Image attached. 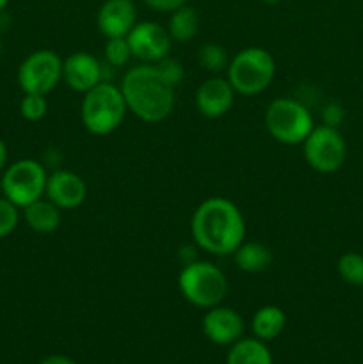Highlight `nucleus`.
I'll return each instance as SVG.
<instances>
[{"instance_id":"f257e3e1","label":"nucleus","mask_w":363,"mask_h":364,"mask_svg":"<svg viewBox=\"0 0 363 364\" xmlns=\"http://www.w3.org/2000/svg\"><path fill=\"white\" fill-rule=\"evenodd\" d=\"M196 247L214 256H231L246 240V220L233 201L212 196L199 203L191 217Z\"/></svg>"},{"instance_id":"f03ea898","label":"nucleus","mask_w":363,"mask_h":364,"mask_svg":"<svg viewBox=\"0 0 363 364\" xmlns=\"http://www.w3.org/2000/svg\"><path fill=\"white\" fill-rule=\"evenodd\" d=\"M120 89L128 112L144 123H160L167 119L177 102V89L164 80L155 64L141 63L128 68L121 78Z\"/></svg>"},{"instance_id":"7ed1b4c3","label":"nucleus","mask_w":363,"mask_h":364,"mask_svg":"<svg viewBox=\"0 0 363 364\" xmlns=\"http://www.w3.org/2000/svg\"><path fill=\"white\" fill-rule=\"evenodd\" d=\"M128 109L120 85L110 80L100 82L84 92L80 105V119L85 130L93 135H109L123 123Z\"/></svg>"},{"instance_id":"20e7f679","label":"nucleus","mask_w":363,"mask_h":364,"mask_svg":"<svg viewBox=\"0 0 363 364\" xmlns=\"http://www.w3.org/2000/svg\"><path fill=\"white\" fill-rule=\"evenodd\" d=\"M228 277L210 262L192 259L185 263L178 276V290L189 304L210 309L223 304L228 295Z\"/></svg>"},{"instance_id":"39448f33","label":"nucleus","mask_w":363,"mask_h":364,"mask_svg":"<svg viewBox=\"0 0 363 364\" xmlns=\"http://www.w3.org/2000/svg\"><path fill=\"white\" fill-rule=\"evenodd\" d=\"M276 75V63L270 52L260 46H248L230 59L226 78L241 96H256L265 91Z\"/></svg>"},{"instance_id":"423d86ee","label":"nucleus","mask_w":363,"mask_h":364,"mask_svg":"<svg viewBox=\"0 0 363 364\" xmlns=\"http://www.w3.org/2000/svg\"><path fill=\"white\" fill-rule=\"evenodd\" d=\"M263 123L270 137L285 146L302 144L315 127L308 107L288 96L273 100L267 105Z\"/></svg>"},{"instance_id":"0eeeda50","label":"nucleus","mask_w":363,"mask_h":364,"mask_svg":"<svg viewBox=\"0 0 363 364\" xmlns=\"http://www.w3.org/2000/svg\"><path fill=\"white\" fill-rule=\"evenodd\" d=\"M46 178L48 173L38 160H16L2 171V180H0L2 196L14 206L23 210L31 203L45 198Z\"/></svg>"},{"instance_id":"6e6552de","label":"nucleus","mask_w":363,"mask_h":364,"mask_svg":"<svg viewBox=\"0 0 363 364\" xmlns=\"http://www.w3.org/2000/svg\"><path fill=\"white\" fill-rule=\"evenodd\" d=\"M16 80L23 95L46 96L63 80V59L53 50H36L21 60Z\"/></svg>"},{"instance_id":"1a4fd4ad","label":"nucleus","mask_w":363,"mask_h":364,"mask_svg":"<svg viewBox=\"0 0 363 364\" xmlns=\"http://www.w3.org/2000/svg\"><path fill=\"white\" fill-rule=\"evenodd\" d=\"M302 155L306 164L320 174L337 173L347 156V144L338 128L319 124L313 127L302 142Z\"/></svg>"},{"instance_id":"9d476101","label":"nucleus","mask_w":363,"mask_h":364,"mask_svg":"<svg viewBox=\"0 0 363 364\" xmlns=\"http://www.w3.org/2000/svg\"><path fill=\"white\" fill-rule=\"evenodd\" d=\"M127 39L132 50V57L144 64H155L169 55L171 45H173V39H171L167 28L149 20L137 21Z\"/></svg>"},{"instance_id":"9b49d317","label":"nucleus","mask_w":363,"mask_h":364,"mask_svg":"<svg viewBox=\"0 0 363 364\" xmlns=\"http://www.w3.org/2000/svg\"><path fill=\"white\" fill-rule=\"evenodd\" d=\"M203 334L209 341L219 347H230L244 334V318L230 306H214L206 309L201 320Z\"/></svg>"},{"instance_id":"f8f14e48","label":"nucleus","mask_w":363,"mask_h":364,"mask_svg":"<svg viewBox=\"0 0 363 364\" xmlns=\"http://www.w3.org/2000/svg\"><path fill=\"white\" fill-rule=\"evenodd\" d=\"M105 78V64L89 52H73L63 59V82L75 92H88Z\"/></svg>"},{"instance_id":"ddd939ff","label":"nucleus","mask_w":363,"mask_h":364,"mask_svg":"<svg viewBox=\"0 0 363 364\" xmlns=\"http://www.w3.org/2000/svg\"><path fill=\"white\" fill-rule=\"evenodd\" d=\"M45 198L59 210H75L88 198V185L73 171L56 169L46 178Z\"/></svg>"},{"instance_id":"4468645a","label":"nucleus","mask_w":363,"mask_h":364,"mask_svg":"<svg viewBox=\"0 0 363 364\" xmlns=\"http://www.w3.org/2000/svg\"><path fill=\"white\" fill-rule=\"evenodd\" d=\"M235 89L228 82V78L214 75V77L206 78L198 85L194 95L196 109L199 114L209 119H217L228 114V110L233 107L235 102Z\"/></svg>"},{"instance_id":"2eb2a0df","label":"nucleus","mask_w":363,"mask_h":364,"mask_svg":"<svg viewBox=\"0 0 363 364\" xmlns=\"http://www.w3.org/2000/svg\"><path fill=\"white\" fill-rule=\"evenodd\" d=\"M137 23L134 0H105L96 13V27L105 38H127Z\"/></svg>"},{"instance_id":"dca6fc26","label":"nucleus","mask_w":363,"mask_h":364,"mask_svg":"<svg viewBox=\"0 0 363 364\" xmlns=\"http://www.w3.org/2000/svg\"><path fill=\"white\" fill-rule=\"evenodd\" d=\"M233 262L246 274H260L273 265V251L260 242H242L235 249Z\"/></svg>"},{"instance_id":"f3484780","label":"nucleus","mask_w":363,"mask_h":364,"mask_svg":"<svg viewBox=\"0 0 363 364\" xmlns=\"http://www.w3.org/2000/svg\"><path fill=\"white\" fill-rule=\"evenodd\" d=\"M287 326V316L280 306L267 304L262 306L255 311L251 318V331L253 336L262 341H273L283 333Z\"/></svg>"},{"instance_id":"a211bd4d","label":"nucleus","mask_w":363,"mask_h":364,"mask_svg":"<svg viewBox=\"0 0 363 364\" xmlns=\"http://www.w3.org/2000/svg\"><path fill=\"white\" fill-rule=\"evenodd\" d=\"M23 220L36 233H52L60 224V210L46 198L38 199L23 208Z\"/></svg>"},{"instance_id":"6ab92c4d","label":"nucleus","mask_w":363,"mask_h":364,"mask_svg":"<svg viewBox=\"0 0 363 364\" xmlns=\"http://www.w3.org/2000/svg\"><path fill=\"white\" fill-rule=\"evenodd\" d=\"M226 364H273V354L265 341L258 338H241L230 345Z\"/></svg>"},{"instance_id":"aec40b11","label":"nucleus","mask_w":363,"mask_h":364,"mask_svg":"<svg viewBox=\"0 0 363 364\" xmlns=\"http://www.w3.org/2000/svg\"><path fill=\"white\" fill-rule=\"evenodd\" d=\"M166 28L174 43H191L199 32L198 11L189 4L178 7L169 13V23Z\"/></svg>"},{"instance_id":"412c9836","label":"nucleus","mask_w":363,"mask_h":364,"mask_svg":"<svg viewBox=\"0 0 363 364\" xmlns=\"http://www.w3.org/2000/svg\"><path fill=\"white\" fill-rule=\"evenodd\" d=\"M198 63L205 71L212 75H221L228 70L230 57L224 46L217 43H205L198 52Z\"/></svg>"},{"instance_id":"4be33fe9","label":"nucleus","mask_w":363,"mask_h":364,"mask_svg":"<svg viewBox=\"0 0 363 364\" xmlns=\"http://www.w3.org/2000/svg\"><path fill=\"white\" fill-rule=\"evenodd\" d=\"M337 270L347 284L363 287V256L359 252H344L338 258Z\"/></svg>"},{"instance_id":"5701e85b","label":"nucleus","mask_w":363,"mask_h":364,"mask_svg":"<svg viewBox=\"0 0 363 364\" xmlns=\"http://www.w3.org/2000/svg\"><path fill=\"white\" fill-rule=\"evenodd\" d=\"M103 57L107 66L123 68L132 59V50L127 38H107L103 46Z\"/></svg>"},{"instance_id":"b1692460","label":"nucleus","mask_w":363,"mask_h":364,"mask_svg":"<svg viewBox=\"0 0 363 364\" xmlns=\"http://www.w3.org/2000/svg\"><path fill=\"white\" fill-rule=\"evenodd\" d=\"M48 112V102H46V96L43 95H27L25 92L23 98L20 100V114L23 119L36 123V121H41L43 117Z\"/></svg>"},{"instance_id":"393cba45","label":"nucleus","mask_w":363,"mask_h":364,"mask_svg":"<svg viewBox=\"0 0 363 364\" xmlns=\"http://www.w3.org/2000/svg\"><path fill=\"white\" fill-rule=\"evenodd\" d=\"M18 223H20V208L2 196L0 198V238L9 237L18 228Z\"/></svg>"},{"instance_id":"a878e982","label":"nucleus","mask_w":363,"mask_h":364,"mask_svg":"<svg viewBox=\"0 0 363 364\" xmlns=\"http://www.w3.org/2000/svg\"><path fill=\"white\" fill-rule=\"evenodd\" d=\"M155 66L157 70H159V73L164 77V80H166L167 84L173 85L174 89H177L178 85L182 84V80H184L185 77L184 64H182L178 59H174V57L166 55L164 59H160L159 63H155Z\"/></svg>"},{"instance_id":"bb28decb","label":"nucleus","mask_w":363,"mask_h":364,"mask_svg":"<svg viewBox=\"0 0 363 364\" xmlns=\"http://www.w3.org/2000/svg\"><path fill=\"white\" fill-rule=\"evenodd\" d=\"M320 116H322V124H326V127L338 128L342 124V121H344L345 110H344V107L333 102V103H327V105L324 107Z\"/></svg>"},{"instance_id":"cd10ccee","label":"nucleus","mask_w":363,"mask_h":364,"mask_svg":"<svg viewBox=\"0 0 363 364\" xmlns=\"http://www.w3.org/2000/svg\"><path fill=\"white\" fill-rule=\"evenodd\" d=\"M146 7L157 13H173L178 7L185 6L187 0H142Z\"/></svg>"},{"instance_id":"c85d7f7f","label":"nucleus","mask_w":363,"mask_h":364,"mask_svg":"<svg viewBox=\"0 0 363 364\" xmlns=\"http://www.w3.org/2000/svg\"><path fill=\"white\" fill-rule=\"evenodd\" d=\"M39 364H77L71 358L63 354H52V355H46Z\"/></svg>"},{"instance_id":"c756f323","label":"nucleus","mask_w":363,"mask_h":364,"mask_svg":"<svg viewBox=\"0 0 363 364\" xmlns=\"http://www.w3.org/2000/svg\"><path fill=\"white\" fill-rule=\"evenodd\" d=\"M7 167V146L6 142L0 139V173Z\"/></svg>"},{"instance_id":"7c9ffc66","label":"nucleus","mask_w":363,"mask_h":364,"mask_svg":"<svg viewBox=\"0 0 363 364\" xmlns=\"http://www.w3.org/2000/svg\"><path fill=\"white\" fill-rule=\"evenodd\" d=\"M7 4H9V0H0V14L4 13V9L7 7Z\"/></svg>"},{"instance_id":"2f4dec72","label":"nucleus","mask_w":363,"mask_h":364,"mask_svg":"<svg viewBox=\"0 0 363 364\" xmlns=\"http://www.w3.org/2000/svg\"><path fill=\"white\" fill-rule=\"evenodd\" d=\"M263 4H280V2H283V0H262Z\"/></svg>"},{"instance_id":"473e14b6","label":"nucleus","mask_w":363,"mask_h":364,"mask_svg":"<svg viewBox=\"0 0 363 364\" xmlns=\"http://www.w3.org/2000/svg\"><path fill=\"white\" fill-rule=\"evenodd\" d=\"M0 52H2V41H0Z\"/></svg>"},{"instance_id":"72a5a7b5","label":"nucleus","mask_w":363,"mask_h":364,"mask_svg":"<svg viewBox=\"0 0 363 364\" xmlns=\"http://www.w3.org/2000/svg\"><path fill=\"white\" fill-rule=\"evenodd\" d=\"M362 166H363V162H362Z\"/></svg>"}]
</instances>
